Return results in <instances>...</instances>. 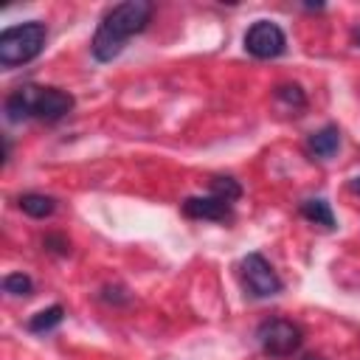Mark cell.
Here are the masks:
<instances>
[{
	"instance_id": "obj_1",
	"label": "cell",
	"mask_w": 360,
	"mask_h": 360,
	"mask_svg": "<svg viewBox=\"0 0 360 360\" xmlns=\"http://www.w3.org/2000/svg\"><path fill=\"white\" fill-rule=\"evenodd\" d=\"M152 11H155V6L149 0H127V3L107 8L93 34V42H90L93 56L98 62H112L124 51L127 39L141 34L149 25Z\"/></svg>"
},
{
	"instance_id": "obj_4",
	"label": "cell",
	"mask_w": 360,
	"mask_h": 360,
	"mask_svg": "<svg viewBox=\"0 0 360 360\" xmlns=\"http://www.w3.org/2000/svg\"><path fill=\"white\" fill-rule=\"evenodd\" d=\"M256 340H259V346H262V352L267 357L281 360V357H290V354H295L301 349L304 332H301L298 323H292L287 318H267V321L259 323Z\"/></svg>"
},
{
	"instance_id": "obj_12",
	"label": "cell",
	"mask_w": 360,
	"mask_h": 360,
	"mask_svg": "<svg viewBox=\"0 0 360 360\" xmlns=\"http://www.w3.org/2000/svg\"><path fill=\"white\" fill-rule=\"evenodd\" d=\"M208 186H211V194L219 197V200L236 202V200L242 197V186H239L233 177H222V174H217V177L208 180Z\"/></svg>"
},
{
	"instance_id": "obj_5",
	"label": "cell",
	"mask_w": 360,
	"mask_h": 360,
	"mask_svg": "<svg viewBox=\"0 0 360 360\" xmlns=\"http://www.w3.org/2000/svg\"><path fill=\"white\" fill-rule=\"evenodd\" d=\"M239 278H242V287L250 298H273L284 290L278 273L273 270V264L262 253H248L239 262Z\"/></svg>"
},
{
	"instance_id": "obj_11",
	"label": "cell",
	"mask_w": 360,
	"mask_h": 360,
	"mask_svg": "<svg viewBox=\"0 0 360 360\" xmlns=\"http://www.w3.org/2000/svg\"><path fill=\"white\" fill-rule=\"evenodd\" d=\"M62 318H65V307H62V304H53V307H48V309H39V312L28 321V332H34V335L51 332L53 326L62 323Z\"/></svg>"
},
{
	"instance_id": "obj_15",
	"label": "cell",
	"mask_w": 360,
	"mask_h": 360,
	"mask_svg": "<svg viewBox=\"0 0 360 360\" xmlns=\"http://www.w3.org/2000/svg\"><path fill=\"white\" fill-rule=\"evenodd\" d=\"M42 245H45V250H53V253H59V256L70 253V242H68L65 236H59V233H48V236L42 239Z\"/></svg>"
},
{
	"instance_id": "obj_3",
	"label": "cell",
	"mask_w": 360,
	"mask_h": 360,
	"mask_svg": "<svg viewBox=\"0 0 360 360\" xmlns=\"http://www.w3.org/2000/svg\"><path fill=\"white\" fill-rule=\"evenodd\" d=\"M48 28L39 20H28L20 25H11L0 34V65L3 68H20L31 59H37L45 48Z\"/></svg>"
},
{
	"instance_id": "obj_9",
	"label": "cell",
	"mask_w": 360,
	"mask_h": 360,
	"mask_svg": "<svg viewBox=\"0 0 360 360\" xmlns=\"http://www.w3.org/2000/svg\"><path fill=\"white\" fill-rule=\"evenodd\" d=\"M17 205H20L22 214H28V217H34V219H45V217H51V214L56 211V200L48 197V194H37V191L20 194Z\"/></svg>"
},
{
	"instance_id": "obj_6",
	"label": "cell",
	"mask_w": 360,
	"mask_h": 360,
	"mask_svg": "<svg viewBox=\"0 0 360 360\" xmlns=\"http://www.w3.org/2000/svg\"><path fill=\"white\" fill-rule=\"evenodd\" d=\"M245 51L253 59H276L287 51V37H284L281 25H276L270 20H256L245 31Z\"/></svg>"
},
{
	"instance_id": "obj_10",
	"label": "cell",
	"mask_w": 360,
	"mask_h": 360,
	"mask_svg": "<svg viewBox=\"0 0 360 360\" xmlns=\"http://www.w3.org/2000/svg\"><path fill=\"white\" fill-rule=\"evenodd\" d=\"M301 217L309 219V222H315V225H321V228H326V231L335 228V214H332L329 202L321 200V197H315V200H304V202H301Z\"/></svg>"
},
{
	"instance_id": "obj_8",
	"label": "cell",
	"mask_w": 360,
	"mask_h": 360,
	"mask_svg": "<svg viewBox=\"0 0 360 360\" xmlns=\"http://www.w3.org/2000/svg\"><path fill=\"white\" fill-rule=\"evenodd\" d=\"M307 149H309L315 158L329 160V158H332V155L340 149V129H338L335 124L321 127L318 132H312V135L307 138Z\"/></svg>"
},
{
	"instance_id": "obj_7",
	"label": "cell",
	"mask_w": 360,
	"mask_h": 360,
	"mask_svg": "<svg viewBox=\"0 0 360 360\" xmlns=\"http://www.w3.org/2000/svg\"><path fill=\"white\" fill-rule=\"evenodd\" d=\"M180 208H183V214L188 219H211V222H225L233 214V202L219 200L214 194H208V197H186Z\"/></svg>"
},
{
	"instance_id": "obj_14",
	"label": "cell",
	"mask_w": 360,
	"mask_h": 360,
	"mask_svg": "<svg viewBox=\"0 0 360 360\" xmlns=\"http://www.w3.org/2000/svg\"><path fill=\"white\" fill-rule=\"evenodd\" d=\"M3 292H8V295H31L34 292V281H31V276L28 273H8L6 278H3Z\"/></svg>"
},
{
	"instance_id": "obj_18",
	"label": "cell",
	"mask_w": 360,
	"mask_h": 360,
	"mask_svg": "<svg viewBox=\"0 0 360 360\" xmlns=\"http://www.w3.org/2000/svg\"><path fill=\"white\" fill-rule=\"evenodd\" d=\"M301 360H326V357H321V354H304Z\"/></svg>"
},
{
	"instance_id": "obj_2",
	"label": "cell",
	"mask_w": 360,
	"mask_h": 360,
	"mask_svg": "<svg viewBox=\"0 0 360 360\" xmlns=\"http://www.w3.org/2000/svg\"><path fill=\"white\" fill-rule=\"evenodd\" d=\"M6 118L11 124H22L25 118L39 121H59L73 110V96L59 87H39V84H22L14 93L6 96Z\"/></svg>"
},
{
	"instance_id": "obj_13",
	"label": "cell",
	"mask_w": 360,
	"mask_h": 360,
	"mask_svg": "<svg viewBox=\"0 0 360 360\" xmlns=\"http://www.w3.org/2000/svg\"><path fill=\"white\" fill-rule=\"evenodd\" d=\"M276 101H281L287 110H304L307 107V96H304V90L298 87V84H278L276 87Z\"/></svg>"
},
{
	"instance_id": "obj_16",
	"label": "cell",
	"mask_w": 360,
	"mask_h": 360,
	"mask_svg": "<svg viewBox=\"0 0 360 360\" xmlns=\"http://www.w3.org/2000/svg\"><path fill=\"white\" fill-rule=\"evenodd\" d=\"M349 191H352V194H360V174L349 180Z\"/></svg>"
},
{
	"instance_id": "obj_17",
	"label": "cell",
	"mask_w": 360,
	"mask_h": 360,
	"mask_svg": "<svg viewBox=\"0 0 360 360\" xmlns=\"http://www.w3.org/2000/svg\"><path fill=\"white\" fill-rule=\"evenodd\" d=\"M352 42H357V45H360V28H354V31H352Z\"/></svg>"
}]
</instances>
